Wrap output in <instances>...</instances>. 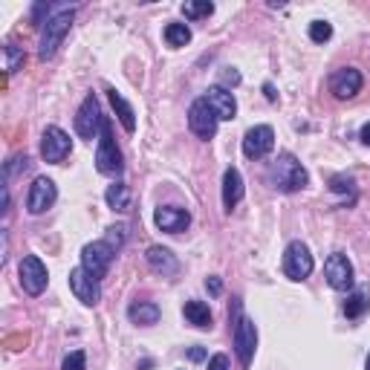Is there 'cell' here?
<instances>
[{
	"label": "cell",
	"instance_id": "obj_1",
	"mask_svg": "<svg viewBox=\"0 0 370 370\" xmlns=\"http://www.w3.org/2000/svg\"><path fill=\"white\" fill-rule=\"evenodd\" d=\"M269 180H272V185H275L278 191H284V194H292V191L307 188L309 174H307V168H304L292 154H280V156L272 162V168H269Z\"/></svg>",
	"mask_w": 370,
	"mask_h": 370
},
{
	"label": "cell",
	"instance_id": "obj_2",
	"mask_svg": "<svg viewBox=\"0 0 370 370\" xmlns=\"http://www.w3.org/2000/svg\"><path fill=\"white\" fill-rule=\"evenodd\" d=\"M72 14H76V6H64L58 14H52V18L43 23V35H41V50L38 55L43 58V61H50V58L58 52V47H61L64 35L70 32L72 26Z\"/></svg>",
	"mask_w": 370,
	"mask_h": 370
},
{
	"label": "cell",
	"instance_id": "obj_3",
	"mask_svg": "<svg viewBox=\"0 0 370 370\" xmlns=\"http://www.w3.org/2000/svg\"><path fill=\"white\" fill-rule=\"evenodd\" d=\"M96 168H99V174H105V176H119V174L125 171V165H122V151L116 147L113 127H110V119H107V116H105V122H101V133H99Z\"/></svg>",
	"mask_w": 370,
	"mask_h": 370
},
{
	"label": "cell",
	"instance_id": "obj_4",
	"mask_svg": "<svg viewBox=\"0 0 370 370\" xmlns=\"http://www.w3.org/2000/svg\"><path fill=\"white\" fill-rule=\"evenodd\" d=\"M116 258V249L107 240H96V243H87L81 249V266L93 278H105L110 272V263Z\"/></svg>",
	"mask_w": 370,
	"mask_h": 370
},
{
	"label": "cell",
	"instance_id": "obj_5",
	"mask_svg": "<svg viewBox=\"0 0 370 370\" xmlns=\"http://www.w3.org/2000/svg\"><path fill=\"white\" fill-rule=\"evenodd\" d=\"M316 269V260L309 255V249L301 243V240H292L284 251V272L289 280H304L309 278Z\"/></svg>",
	"mask_w": 370,
	"mask_h": 370
},
{
	"label": "cell",
	"instance_id": "obj_6",
	"mask_svg": "<svg viewBox=\"0 0 370 370\" xmlns=\"http://www.w3.org/2000/svg\"><path fill=\"white\" fill-rule=\"evenodd\" d=\"M101 122H105V116H101L99 99L90 93V96L81 101V107H79V116H76V133H79L81 139H99Z\"/></svg>",
	"mask_w": 370,
	"mask_h": 370
},
{
	"label": "cell",
	"instance_id": "obj_7",
	"mask_svg": "<svg viewBox=\"0 0 370 370\" xmlns=\"http://www.w3.org/2000/svg\"><path fill=\"white\" fill-rule=\"evenodd\" d=\"M217 116L214 110L209 107V101L205 99H197V101H191V107H188V127L194 130V136L200 139H214V133H217Z\"/></svg>",
	"mask_w": 370,
	"mask_h": 370
},
{
	"label": "cell",
	"instance_id": "obj_8",
	"mask_svg": "<svg viewBox=\"0 0 370 370\" xmlns=\"http://www.w3.org/2000/svg\"><path fill=\"white\" fill-rule=\"evenodd\" d=\"M324 275H327V284L338 292H347V289H353V284H356L353 263L347 260V255H342V251H336V255L327 258V263H324Z\"/></svg>",
	"mask_w": 370,
	"mask_h": 370
},
{
	"label": "cell",
	"instance_id": "obj_9",
	"mask_svg": "<svg viewBox=\"0 0 370 370\" xmlns=\"http://www.w3.org/2000/svg\"><path fill=\"white\" fill-rule=\"evenodd\" d=\"M72 151V139L67 136V133L58 127V125H50L47 130H43V136H41V156L47 159V162H64Z\"/></svg>",
	"mask_w": 370,
	"mask_h": 370
},
{
	"label": "cell",
	"instance_id": "obj_10",
	"mask_svg": "<svg viewBox=\"0 0 370 370\" xmlns=\"http://www.w3.org/2000/svg\"><path fill=\"white\" fill-rule=\"evenodd\" d=\"M70 289L72 295L84 304V307H96L101 301V287H99V278H93L90 272L79 266V269L70 272Z\"/></svg>",
	"mask_w": 370,
	"mask_h": 370
},
{
	"label": "cell",
	"instance_id": "obj_11",
	"mask_svg": "<svg viewBox=\"0 0 370 370\" xmlns=\"http://www.w3.org/2000/svg\"><path fill=\"white\" fill-rule=\"evenodd\" d=\"M255 347H258V327L251 318H238L234 324V353L243 367L251 364V356H255Z\"/></svg>",
	"mask_w": 370,
	"mask_h": 370
},
{
	"label": "cell",
	"instance_id": "obj_12",
	"mask_svg": "<svg viewBox=\"0 0 370 370\" xmlns=\"http://www.w3.org/2000/svg\"><path fill=\"white\" fill-rule=\"evenodd\" d=\"M47 280H50V275H47V266L41 263V258L38 255H26L23 260H21V287L29 292V295H38L47 289Z\"/></svg>",
	"mask_w": 370,
	"mask_h": 370
},
{
	"label": "cell",
	"instance_id": "obj_13",
	"mask_svg": "<svg viewBox=\"0 0 370 370\" xmlns=\"http://www.w3.org/2000/svg\"><path fill=\"white\" fill-rule=\"evenodd\" d=\"M58 200V188L52 180H47V176H38V180L29 185V197H26V209L29 214H43L50 212L52 205Z\"/></svg>",
	"mask_w": 370,
	"mask_h": 370
},
{
	"label": "cell",
	"instance_id": "obj_14",
	"mask_svg": "<svg viewBox=\"0 0 370 370\" xmlns=\"http://www.w3.org/2000/svg\"><path fill=\"white\" fill-rule=\"evenodd\" d=\"M272 147H275V130H272L269 125H258V127L246 130V136H243V154H246L249 159H263V156H269Z\"/></svg>",
	"mask_w": 370,
	"mask_h": 370
},
{
	"label": "cell",
	"instance_id": "obj_15",
	"mask_svg": "<svg viewBox=\"0 0 370 370\" xmlns=\"http://www.w3.org/2000/svg\"><path fill=\"white\" fill-rule=\"evenodd\" d=\"M362 72L359 70H353V67H342V70H336L333 76H330V93L336 99H353L359 90H362Z\"/></svg>",
	"mask_w": 370,
	"mask_h": 370
},
{
	"label": "cell",
	"instance_id": "obj_16",
	"mask_svg": "<svg viewBox=\"0 0 370 370\" xmlns=\"http://www.w3.org/2000/svg\"><path fill=\"white\" fill-rule=\"evenodd\" d=\"M154 223L168 234H180L191 226V214L185 209H176V205H159L154 212Z\"/></svg>",
	"mask_w": 370,
	"mask_h": 370
},
{
	"label": "cell",
	"instance_id": "obj_17",
	"mask_svg": "<svg viewBox=\"0 0 370 370\" xmlns=\"http://www.w3.org/2000/svg\"><path fill=\"white\" fill-rule=\"evenodd\" d=\"M205 101H209V107L214 110L217 119H223V122H232L234 116H238V101H234V96L226 90V87H209V93L203 96Z\"/></svg>",
	"mask_w": 370,
	"mask_h": 370
},
{
	"label": "cell",
	"instance_id": "obj_18",
	"mask_svg": "<svg viewBox=\"0 0 370 370\" xmlns=\"http://www.w3.org/2000/svg\"><path fill=\"white\" fill-rule=\"evenodd\" d=\"M246 194V188H243V176L238 168H226L223 174V205H226V212H232L234 205H238Z\"/></svg>",
	"mask_w": 370,
	"mask_h": 370
},
{
	"label": "cell",
	"instance_id": "obj_19",
	"mask_svg": "<svg viewBox=\"0 0 370 370\" xmlns=\"http://www.w3.org/2000/svg\"><path fill=\"white\" fill-rule=\"evenodd\" d=\"M147 266H151L154 272H159V275H174L176 269H180V263H176V258L171 255L168 249H162V246H151L147 249Z\"/></svg>",
	"mask_w": 370,
	"mask_h": 370
},
{
	"label": "cell",
	"instance_id": "obj_20",
	"mask_svg": "<svg viewBox=\"0 0 370 370\" xmlns=\"http://www.w3.org/2000/svg\"><path fill=\"white\" fill-rule=\"evenodd\" d=\"M127 316L133 324H142V327H151V324L159 321L162 309L154 304V301H139V304H130L127 307Z\"/></svg>",
	"mask_w": 370,
	"mask_h": 370
},
{
	"label": "cell",
	"instance_id": "obj_21",
	"mask_svg": "<svg viewBox=\"0 0 370 370\" xmlns=\"http://www.w3.org/2000/svg\"><path fill=\"white\" fill-rule=\"evenodd\" d=\"M107 96H110V105H113L116 116H119L122 127H125L127 133H133V130H136V113H133V107H130L127 101H125V96H122V93H116V90H107Z\"/></svg>",
	"mask_w": 370,
	"mask_h": 370
},
{
	"label": "cell",
	"instance_id": "obj_22",
	"mask_svg": "<svg viewBox=\"0 0 370 370\" xmlns=\"http://www.w3.org/2000/svg\"><path fill=\"white\" fill-rule=\"evenodd\" d=\"M183 313H185L188 324H194V327H200V330H209L212 327V309H209V304H203V301H185Z\"/></svg>",
	"mask_w": 370,
	"mask_h": 370
},
{
	"label": "cell",
	"instance_id": "obj_23",
	"mask_svg": "<svg viewBox=\"0 0 370 370\" xmlns=\"http://www.w3.org/2000/svg\"><path fill=\"white\" fill-rule=\"evenodd\" d=\"M370 309V289L367 287H362V289H356L347 298V304H345V316L347 318H362L364 313Z\"/></svg>",
	"mask_w": 370,
	"mask_h": 370
},
{
	"label": "cell",
	"instance_id": "obj_24",
	"mask_svg": "<svg viewBox=\"0 0 370 370\" xmlns=\"http://www.w3.org/2000/svg\"><path fill=\"white\" fill-rule=\"evenodd\" d=\"M105 200H107V205H110L113 212H127V209H130V188H127L125 183H113V185L107 188Z\"/></svg>",
	"mask_w": 370,
	"mask_h": 370
},
{
	"label": "cell",
	"instance_id": "obj_25",
	"mask_svg": "<svg viewBox=\"0 0 370 370\" xmlns=\"http://www.w3.org/2000/svg\"><path fill=\"white\" fill-rule=\"evenodd\" d=\"M191 41V29L185 23H168L165 26V43L168 47H185Z\"/></svg>",
	"mask_w": 370,
	"mask_h": 370
},
{
	"label": "cell",
	"instance_id": "obj_26",
	"mask_svg": "<svg viewBox=\"0 0 370 370\" xmlns=\"http://www.w3.org/2000/svg\"><path fill=\"white\" fill-rule=\"evenodd\" d=\"M3 58H6V64H3L6 72H18L23 67V61H26L23 50H18L14 43H6V47H3Z\"/></svg>",
	"mask_w": 370,
	"mask_h": 370
},
{
	"label": "cell",
	"instance_id": "obj_27",
	"mask_svg": "<svg viewBox=\"0 0 370 370\" xmlns=\"http://www.w3.org/2000/svg\"><path fill=\"white\" fill-rule=\"evenodd\" d=\"M309 38H313L316 43L330 41L333 38V26L327 21H313V23H309Z\"/></svg>",
	"mask_w": 370,
	"mask_h": 370
},
{
	"label": "cell",
	"instance_id": "obj_28",
	"mask_svg": "<svg viewBox=\"0 0 370 370\" xmlns=\"http://www.w3.org/2000/svg\"><path fill=\"white\" fill-rule=\"evenodd\" d=\"M214 12V3H183V14L185 18H209V14Z\"/></svg>",
	"mask_w": 370,
	"mask_h": 370
},
{
	"label": "cell",
	"instance_id": "obj_29",
	"mask_svg": "<svg viewBox=\"0 0 370 370\" xmlns=\"http://www.w3.org/2000/svg\"><path fill=\"white\" fill-rule=\"evenodd\" d=\"M84 367H87V353L84 350H72L61 364V370H84Z\"/></svg>",
	"mask_w": 370,
	"mask_h": 370
},
{
	"label": "cell",
	"instance_id": "obj_30",
	"mask_svg": "<svg viewBox=\"0 0 370 370\" xmlns=\"http://www.w3.org/2000/svg\"><path fill=\"white\" fill-rule=\"evenodd\" d=\"M209 370H229V356L226 353H217V356L209 359Z\"/></svg>",
	"mask_w": 370,
	"mask_h": 370
},
{
	"label": "cell",
	"instance_id": "obj_31",
	"mask_svg": "<svg viewBox=\"0 0 370 370\" xmlns=\"http://www.w3.org/2000/svg\"><path fill=\"white\" fill-rule=\"evenodd\" d=\"M353 188V180H345V176H336L333 180V191H350Z\"/></svg>",
	"mask_w": 370,
	"mask_h": 370
},
{
	"label": "cell",
	"instance_id": "obj_32",
	"mask_svg": "<svg viewBox=\"0 0 370 370\" xmlns=\"http://www.w3.org/2000/svg\"><path fill=\"white\" fill-rule=\"evenodd\" d=\"M223 84H232V87L240 84V72H238V70H226V72H223Z\"/></svg>",
	"mask_w": 370,
	"mask_h": 370
},
{
	"label": "cell",
	"instance_id": "obj_33",
	"mask_svg": "<svg viewBox=\"0 0 370 370\" xmlns=\"http://www.w3.org/2000/svg\"><path fill=\"white\" fill-rule=\"evenodd\" d=\"M188 359H191V362H203V359H205V350H203V347H191V350H188Z\"/></svg>",
	"mask_w": 370,
	"mask_h": 370
},
{
	"label": "cell",
	"instance_id": "obj_34",
	"mask_svg": "<svg viewBox=\"0 0 370 370\" xmlns=\"http://www.w3.org/2000/svg\"><path fill=\"white\" fill-rule=\"evenodd\" d=\"M209 289H212V295H220V289H223V280H220V278H209Z\"/></svg>",
	"mask_w": 370,
	"mask_h": 370
},
{
	"label": "cell",
	"instance_id": "obj_35",
	"mask_svg": "<svg viewBox=\"0 0 370 370\" xmlns=\"http://www.w3.org/2000/svg\"><path fill=\"white\" fill-rule=\"evenodd\" d=\"M359 139H362V142H364V145L370 147V122H367V125L362 127V133H359Z\"/></svg>",
	"mask_w": 370,
	"mask_h": 370
},
{
	"label": "cell",
	"instance_id": "obj_36",
	"mask_svg": "<svg viewBox=\"0 0 370 370\" xmlns=\"http://www.w3.org/2000/svg\"><path fill=\"white\" fill-rule=\"evenodd\" d=\"M263 90H266V99H269V101H275V90H272V84H266Z\"/></svg>",
	"mask_w": 370,
	"mask_h": 370
},
{
	"label": "cell",
	"instance_id": "obj_37",
	"mask_svg": "<svg viewBox=\"0 0 370 370\" xmlns=\"http://www.w3.org/2000/svg\"><path fill=\"white\" fill-rule=\"evenodd\" d=\"M364 370H370V356H367V362H364Z\"/></svg>",
	"mask_w": 370,
	"mask_h": 370
}]
</instances>
